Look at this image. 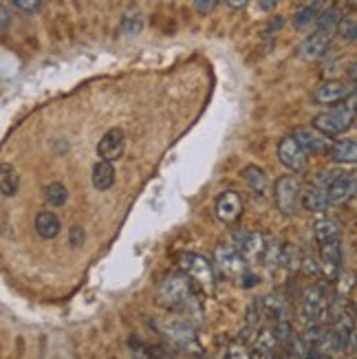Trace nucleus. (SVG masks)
I'll return each instance as SVG.
<instances>
[{
	"instance_id": "cd10ccee",
	"label": "nucleus",
	"mask_w": 357,
	"mask_h": 359,
	"mask_svg": "<svg viewBox=\"0 0 357 359\" xmlns=\"http://www.w3.org/2000/svg\"><path fill=\"white\" fill-rule=\"evenodd\" d=\"M302 258H304V256H300V252H298V247H296V245H291V243L283 245V249H281V264H283L285 269L293 271V269L302 267Z\"/></svg>"
},
{
	"instance_id": "4be33fe9",
	"label": "nucleus",
	"mask_w": 357,
	"mask_h": 359,
	"mask_svg": "<svg viewBox=\"0 0 357 359\" xmlns=\"http://www.w3.org/2000/svg\"><path fill=\"white\" fill-rule=\"evenodd\" d=\"M113 183H115V168H113V163L97 161L95 168H93V185H95V190L106 192V190H111Z\"/></svg>"
},
{
	"instance_id": "6e6552de",
	"label": "nucleus",
	"mask_w": 357,
	"mask_h": 359,
	"mask_svg": "<svg viewBox=\"0 0 357 359\" xmlns=\"http://www.w3.org/2000/svg\"><path fill=\"white\" fill-rule=\"evenodd\" d=\"M236 249L241 252L243 260L247 264L254 262H265L267 256V247H269V238H265L258 231H241L236 233Z\"/></svg>"
},
{
	"instance_id": "c85d7f7f",
	"label": "nucleus",
	"mask_w": 357,
	"mask_h": 359,
	"mask_svg": "<svg viewBox=\"0 0 357 359\" xmlns=\"http://www.w3.org/2000/svg\"><path fill=\"white\" fill-rule=\"evenodd\" d=\"M337 298H344V295H349L351 291H353V287H355V283H357V278H355V273H342L337 280Z\"/></svg>"
},
{
	"instance_id": "c9c22d12",
	"label": "nucleus",
	"mask_w": 357,
	"mask_h": 359,
	"mask_svg": "<svg viewBox=\"0 0 357 359\" xmlns=\"http://www.w3.org/2000/svg\"><path fill=\"white\" fill-rule=\"evenodd\" d=\"M256 7L262 9V11H269V9L276 7V0H260V3H256Z\"/></svg>"
},
{
	"instance_id": "a878e982",
	"label": "nucleus",
	"mask_w": 357,
	"mask_h": 359,
	"mask_svg": "<svg viewBox=\"0 0 357 359\" xmlns=\"http://www.w3.org/2000/svg\"><path fill=\"white\" fill-rule=\"evenodd\" d=\"M320 7H322V3H311V5H304L302 9H298L296 15H293V27L307 29V27H311L314 22H318L320 13H322Z\"/></svg>"
},
{
	"instance_id": "39448f33",
	"label": "nucleus",
	"mask_w": 357,
	"mask_h": 359,
	"mask_svg": "<svg viewBox=\"0 0 357 359\" xmlns=\"http://www.w3.org/2000/svg\"><path fill=\"white\" fill-rule=\"evenodd\" d=\"M177 264H179V271L183 276H188L196 289H201L203 293L216 291V271L210 264V260H206L198 254H181Z\"/></svg>"
},
{
	"instance_id": "aec40b11",
	"label": "nucleus",
	"mask_w": 357,
	"mask_h": 359,
	"mask_svg": "<svg viewBox=\"0 0 357 359\" xmlns=\"http://www.w3.org/2000/svg\"><path fill=\"white\" fill-rule=\"evenodd\" d=\"M36 231L38 236L44 238V241H51L60 233V218L53 214V212H40L36 216Z\"/></svg>"
},
{
	"instance_id": "20e7f679",
	"label": "nucleus",
	"mask_w": 357,
	"mask_h": 359,
	"mask_svg": "<svg viewBox=\"0 0 357 359\" xmlns=\"http://www.w3.org/2000/svg\"><path fill=\"white\" fill-rule=\"evenodd\" d=\"M355 117H357V97H349L346 102L333 106L331 111L318 115L314 119V128L331 139L346 133L353 126Z\"/></svg>"
},
{
	"instance_id": "4468645a",
	"label": "nucleus",
	"mask_w": 357,
	"mask_h": 359,
	"mask_svg": "<svg viewBox=\"0 0 357 359\" xmlns=\"http://www.w3.org/2000/svg\"><path fill=\"white\" fill-rule=\"evenodd\" d=\"M357 196V172H344L329 187V208L342 205V203Z\"/></svg>"
},
{
	"instance_id": "423d86ee",
	"label": "nucleus",
	"mask_w": 357,
	"mask_h": 359,
	"mask_svg": "<svg viewBox=\"0 0 357 359\" xmlns=\"http://www.w3.org/2000/svg\"><path fill=\"white\" fill-rule=\"evenodd\" d=\"M274 198L276 208L287 216L298 214L302 208V185L293 175H285L281 179H276L274 185Z\"/></svg>"
},
{
	"instance_id": "a211bd4d",
	"label": "nucleus",
	"mask_w": 357,
	"mask_h": 359,
	"mask_svg": "<svg viewBox=\"0 0 357 359\" xmlns=\"http://www.w3.org/2000/svg\"><path fill=\"white\" fill-rule=\"evenodd\" d=\"M314 236L318 238L320 245L339 241V236H342V225H339L335 218H318L314 223Z\"/></svg>"
},
{
	"instance_id": "f704fd0d",
	"label": "nucleus",
	"mask_w": 357,
	"mask_h": 359,
	"mask_svg": "<svg viewBox=\"0 0 357 359\" xmlns=\"http://www.w3.org/2000/svg\"><path fill=\"white\" fill-rule=\"evenodd\" d=\"M0 13H3V20H0V29L7 31V29H9V9H7V5H3Z\"/></svg>"
},
{
	"instance_id": "7c9ffc66",
	"label": "nucleus",
	"mask_w": 357,
	"mask_h": 359,
	"mask_svg": "<svg viewBox=\"0 0 357 359\" xmlns=\"http://www.w3.org/2000/svg\"><path fill=\"white\" fill-rule=\"evenodd\" d=\"M13 7L22 9L25 13H36L42 7V3H38V0H13Z\"/></svg>"
},
{
	"instance_id": "f8f14e48",
	"label": "nucleus",
	"mask_w": 357,
	"mask_h": 359,
	"mask_svg": "<svg viewBox=\"0 0 357 359\" xmlns=\"http://www.w3.org/2000/svg\"><path fill=\"white\" fill-rule=\"evenodd\" d=\"M123 148H126V137H123V133L119 128H113L108 130L97 144V157L100 161H108L113 163L115 159H119L123 154Z\"/></svg>"
},
{
	"instance_id": "5701e85b",
	"label": "nucleus",
	"mask_w": 357,
	"mask_h": 359,
	"mask_svg": "<svg viewBox=\"0 0 357 359\" xmlns=\"http://www.w3.org/2000/svg\"><path fill=\"white\" fill-rule=\"evenodd\" d=\"M302 205L311 212H322L329 208V190H322V187H311L302 194Z\"/></svg>"
},
{
	"instance_id": "dca6fc26",
	"label": "nucleus",
	"mask_w": 357,
	"mask_h": 359,
	"mask_svg": "<svg viewBox=\"0 0 357 359\" xmlns=\"http://www.w3.org/2000/svg\"><path fill=\"white\" fill-rule=\"evenodd\" d=\"M329 44H331V36H324L320 31H314V34L300 44V55L304 60H320L329 51Z\"/></svg>"
},
{
	"instance_id": "f3484780",
	"label": "nucleus",
	"mask_w": 357,
	"mask_h": 359,
	"mask_svg": "<svg viewBox=\"0 0 357 359\" xmlns=\"http://www.w3.org/2000/svg\"><path fill=\"white\" fill-rule=\"evenodd\" d=\"M262 304H265V316L271 320V324L276 322H285L289 320V302L283 293H269L262 298Z\"/></svg>"
},
{
	"instance_id": "f257e3e1",
	"label": "nucleus",
	"mask_w": 357,
	"mask_h": 359,
	"mask_svg": "<svg viewBox=\"0 0 357 359\" xmlns=\"http://www.w3.org/2000/svg\"><path fill=\"white\" fill-rule=\"evenodd\" d=\"M157 298L166 309L173 311H185L188 320L192 322V316L201 318V300L194 283L183 273H168L157 289Z\"/></svg>"
},
{
	"instance_id": "2eb2a0df",
	"label": "nucleus",
	"mask_w": 357,
	"mask_h": 359,
	"mask_svg": "<svg viewBox=\"0 0 357 359\" xmlns=\"http://www.w3.org/2000/svg\"><path fill=\"white\" fill-rule=\"evenodd\" d=\"M243 179L245 183L250 185V190L260 196V198H265L271 190H274V185L267 177L265 170H260L258 165H250V168H245V172H243Z\"/></svg>"
},
{
	"instance_id": "bb28decb",
	"label": "nucleus",
	"mask_w": 357,
	"mask_h": 359,
	"mask_svg": "<svg viewBox=\"0 0 357 359\" xmlns=\"http://www.w3.org/2000/svg\"><path fill=\"white\" fill-rule=\"evenodd\" d=\"M44 196H46V203H51L53 208H62V205H65V203L69 201V190H67V185H65V183L53 181V183L46 185Z\"/></svg>"
},
{
	"instance_id": "72a5a7b5",
	"label": "nucleus",
	"mask_w": 357,
	"mask_h": 359,
	"mask_svg": "<svg viewBox=\"0 0 357 359\" xmlns=\"http://www.w3.org/2000/svg\"><path fill=\"white\" fill-rule=\"evenodd\" d=\"M285 25V20L283 18H276V20H271L269 25H267V29H265V36H269V34H274V31H278Z\"/></svg>"
},
{
	"instance_id": "f03ea898",
	"label": "nucleus",
	"mask_w": 357,
	"mask_h": 359,
	"mask_svg": "<svg viewBox=\"0 0 357 359\" xmlns=\"http://www.w3.org/2000/svg\"><path fill=\"white\" fill-rule=\"evenodd\" d=\"M159 333L163 335L166 344L188 357H203V348L198 344V335L192 322L183 316H170L161 322Z\"/></svg>"
},
{
	"instance_id": "c756f323",
	"label": "nucleus",
	"mask_w": 357,
	"mask_h": 359,
	"mask_svg": "<svg viewBox=\"0 0 357 359\" xmlns=\"http://www.w3.org/2000/svg\"><path fill=\"white\" fill-rule=\"evenodd\" d=\"M302 273L304 276H322V264H320V258H311V256H304L302 258Z\"/></svg>"
},
{
	"instance_id": "ddd939ff",
	"label": "nucleus",
	"mask_w": 357,
	"mask_h": 359,
	"mask_svg": "<svg viewBox=\"0 0 357 359\" xmlns=\"http://www.w3.org/2000/svg\"><path fill=\"white\" fill-rule=\"evenodd\" d=\"M351 95V88L344 84V82H339V80H329V82H324L316 88L314 93V102L316 104H327V106H337V104H342L346 102Z\"/></svg>"
},
{
	"instance_id": "393cba45",
	"label": "nucleus",
	"mask_w": 357,
	"mask_h": 359,
	"mask_svg": "<svg viewBox=\"0 0 357 359\" xmlns=\"http://www.w3.org/2000/svg\"><path fill=\"white\" fill-rule=\"evenodd\" d=\"M18 187H20V177L15 172V168L9 163H3V168H0V190H3V196L5 198L13 196L18 192Z\"/></svg>"
},
{
	"instance_id": "e433bc0d",
	"label": "nucleus",
	"mask_w": 357,
	"mask_h": 359,
	"mask_svg": "<svg viewBox=\"0 0 357 359\" xmlns=\"http://www.w3.org/2000/svg\"><path fill=\"white\" fill-rule=\"evenodd\" d=\"M227 5H229V7H245L247 3H245V0H229Z\"/></svg>"
},
{
	"instance_id": "6ab92c4d",
	"label": "nucleus",
	"mask_w": 357,
	"mask_h": 359,
	"mask_svg": "<svg viewBox=\"0 0 357 359\" xmlns=\"http://www.w3.org/2000/svg\"><path fill=\"white\" fill-rule=\"evenodd\" d=\"M278 344H281V339H278L274 326H262L260 333L254 337V351L260 353V355H267V357H274Z\"/></svg>"
},
{
	"instance_id": "7ed1b4c3",
	"label": "nucleus",
	"mask_w": 357,
	"mask_h": 359,
	"mask_svg": "<svg viewBox=\"0 0 357 359\" xmlns=\"http://www.w3.org/2000/svg\"><path fill=\"white\" fill-rule=\"evenodd\" d=\"M333 302V295L329 293V283L322 280V283L309 287L302 293L300 309H298V320L302 324V329L314 322H329V309Z\"/></svg>"
},
{
	"instance_id": "0eeeda50",
	"label": "nucleus",
	"mask_w": 357,
	"mask_h": 359,
	"mask_svg": "<svg viewBox=\"0 0 357 359\" xmlns=\"http://www.w3.org/2000/svg\"><path fill=\"white\" fill-rule=\"evenodd\" d=\"M214 262L219 267L221 276L229 278V280H241L247 276V262L243 260L241 252L236 247H229V245H219L214 252Z\"/></svg>"
},
{
	"instance_id": "4c0bfd02",
	"label": "nucleus",
	"mask_w": 357,
	"mask_h": 359,
	"mask_svg": "<svg viewBox=\"0 0 357 359\" xmlns=\"http://www.w3.org/2000/svg\"><path fill=\"white\" fill-rule=\"evenodd\" d=\"M349 75H351V80H357V62L351 67V71H349Z\"/></svg>"
},
{
	"instance_id": "412c9836",
	"label": "nucleus",
	"mask_w": 357,
	"mask_h": 359,
	"mask_svg": "<svg viewBox=\"0 0 357 359\" xmlns=\"http://www.w3.org/2000/svg\"><path fill=\"white\" fill-rule=\"evenodd\" d=\"M329 157L335 163H357V139H342L333 144Z\"/></svg>"
},
{
	"instance_id": "473e14b6",
	"label": "nucleus",
	"mask_w": 357,
	"mask_h": 359,
	"mask_svg": "<svg viewBox=\"0 0 357 359\" xmlns=\"http://www.w3.org/2000/svg\"><path fill=\"white\" fill-rule=\"evenodd\" d=\"M194 7H196L198 11H212V9L216 7V3H214V0H196Z\"/></svg>"
},
{
	"instance_id": "9b49d317",
	"label": "nucleus",
	"mask_w": 357,
	"mask_h": 359,
	"mask_svg": "<svg viewBox=\"0 0 357 359\" xmlns=\"http://www.w3.org/2000/svg\"><path fill=\"white\" fill-rule=\"evenodd\" d=\"M293 137H296V142L307 150V154H331V148H333V142L322 135L320 130L316 128H298L293 130Z\"/></svg>"
},
{
	"instance_id": "9d476101",
	"label": "nucleus",
	"mask_w": 357,
	"mask_h": 359,
	"mask_svg": "<svg viewBox=\"0 0 357 359\" xmlns=\"http://www.w3.org/2000/svg\"><path fill=\"white\" fill-rule=\"evenodd\" d=\"M243 208H245L243 196L234 190H225L214 203L216 218H219L223 225H234L243 214Z\"/></svg>"
},
{
	"instance_id": "2f4dec72",
	"label": "nucleus",
	"mask_w": 357,
	"mask_h": 359,
	"mask_svg": "<svg viewBox=\"0 0 357 359\" xmlns=\"http://www.w3.org/2000/svg\"><path fill=\"white\" fill-rule=\"evenodd\" d=\"M84 243V229L80 227V225H75L73 229H71V245L73 247H80Z\"/></svg>"
},
{
	"instance_id": "b1692460",
	"label": "nucleus",
	"mask_w": 357,
	"mask_h": 359,
	"mask_svg": "<svg viewBox=\"0 0 357 359\" xmlns=\"http://www.w3.org/2000/svg\"><path fill=\"white\" fill-rule=\"evenodd\" d=\"M339 20H342V13H339L337 7L331 5L327 9H322L320 18L316 22V31H320V34H324V36H331L333 31L339 27Z\"/></svg>"
},
{
	"instance_id": "1a4fd4ad",
	"label": "nucleus",
	"mask_w": 357,
	"mask_h": 359,
	"mask_svg": "<svg viewBox=\"0 0 357 359\" xmlns=\"http://www.w3.org/2000/svg\"><path fill=\"white\" fill-rule=\"evenodd\" d=\"M278 159H281V163L287 170H291L293 175H298V172H304V170H307L309 154L296 142V137L289 135V137H283L281 144H278Z\"/></svg>"
}]
</instances>
